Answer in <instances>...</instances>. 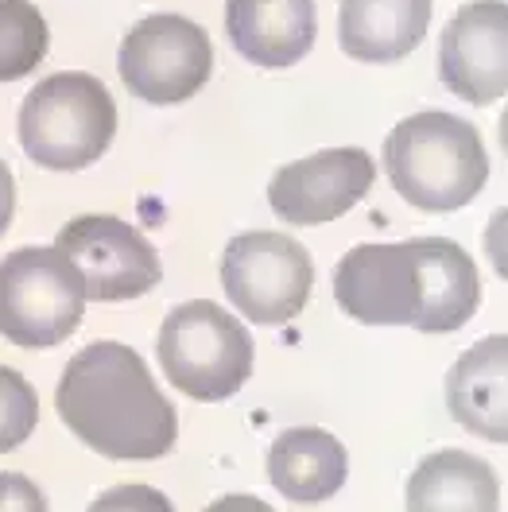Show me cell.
Segmentation results:
<instances>
[{"mask_svg":"<svg viewBox=\"0 0 508 512\" xmlns=\"http://www.w3.org/2000/svg\"><path fill=\"white\" fill-rule=\"evenodd\" d=\"M334 299L365 326H415L450 334L474 319L481 276L470 253L446 237L357 245L334 268Z\"/></svg>","mask_w":508,"mask_h":512,"instance_id":"obj_1","label":"cell"},{"mask_svg":"<svg viewBox=\"0 0 508 512\" xmlns=\"http://www.w3.org/2000/svg\"><path fill=\"white\" fill-rule=\"evenodd\" d=\"M55 408L90 450L121 462H152L175 450L179 416L125 342H90L66 361Z\"/></svg>","mask_w":508,"mask_h":512,"instance_id":"obj_2","label":"cell"},{"mask_svg":"<svg viewBox=\"0 0 508 512\" xmlns=\"http://www.w3.org/2000/svg\"><path fill=\"white\" fill-rule=\"evenodd\" d=\"M388 183L415 210L450 214L470 206L489 183V152L470 121L427 109L404 117L384 140Z\"/></svg>","mask_w":508,"mask_h":512,"instance_id":"obj_3","label":"cell"},{"mask_svg":"<svg viewBox=\"0 0 508 512\" xmlns=\"http://www.w3.org/2000/svg\"><path fill=\"white\" fill-rule=\"evenodd\" d=\"M117 136V105L94 74L63 70L32 86L20 105V144L47 171H82Z\"/></svg>","mask_w":508,"mask_h":512,"instance_id":"obj_4","label":"cell"},{"mask_svg":"<svg viewBox=\"0 0 508 512\" xmlns=\"http://www.w3.org/2000/svg\"><path fill=\"white\" fill-rule=\"evenodd\" d=\"M156 350L167 381L191 400H229L253 377L256 346L245 322L210 299L179 303L159 326Z\"/></svg>","mask_w":508,"mask_h":512,"instance_id":"obj_5","label":"cell"},{"mask_svg":"<svg viewBox=\"0 0 508 512\" xmlns=\"http://www.w3.org/2000/svg\"><path fill=\"white\" fill-rule=\"evenodd\" d=\"M86 311L78 268L59 249H16L0 260V334L20 350L66 342Z\"/></svg>","mask_w":508,"mask_h":512,"instance_id":"obj_6","label":"cell"},{"mask_svg":"<svg viewBox=\"0 0 508 512\" xmlns=\"http://www.w3.org/2000/svg\"><path fill=\"white\" fill-rule=\"evenodd\" d=\"M222 288L229 303L260 326H287L299 319L315 288L311 253L287 233H241L225 245Z\"/></svg>","mask_w":508,"mask_h":512,"instance_id":"obj_7","label":"cell"},{"mask_svg":"<svg viewBox=\"0 0 508 512\" xmlns=\"http://www.w3.org/2000/svg\"><path fill=\"white\" fill-rule=\"evenodd\" d=\"M117 70L128 94H136L140 101L179 105L210 82L214 47L202 24L179 12H156L125 35Z\"/></svg>","mask_w":508,"mask_h":512,"instance_id":"obj_8","label":"cell"},{"mask_svg":"<svg viewBox=\"0 0 508 512\" xmlns=\"http://www.w3.org/2000/svg\"><path fill=\"white\" fill-rule=\"evenodd\" d=\"M55 249L78 268L86 299H97V303L140 299L163 276L156 245L136 225L109 214H82L66 222L59 229Z\"/></svg>","mask_w":508,"mask_h":512,"instance_id":"obj_9","label":"cell"},{"mask_svg":"<svg viewBox=\"0 0 508 512\" xmlns=\"http://www.w3.org/2000/svg\"><path fill=\"white\" fill-rule=\"evenodd\" d=\"M377 163L361 148H326L284 163L268 183V206L287 225H326L373 191Z\"/></svg>","mask_w":508,"mask_h":512,"instance_id":"obj_10","label":"cell"},{"mask_svg":"<svg viewBox=\"0 0 508 512\" xmlns=\"http://www.w3.org/2000/svg\"><path fill=\"white\" fill-rule=\"evenodd\" d=\"M439 74L454 97L493 105L508 90V8L505 0H474L454 12L439 43Z\"/></svg>","mask_w":508,"mask_h":512,"instance_id":"obj_11","label":"cell"},{"mask_svg":"<svg viewBox=\"0 0 508 512\" xmlns=\"http://www.w3.org/2000/svg\"><path fill=\"white\" fill-rule=\"evenodd\" d=\"M225 32L245 63L284 70L315 47V0H225Z\"/></svg>","mask_w":508,"mask_h":512,"instance_id":"obj_12","label":"cell"},{"mask_svg":"<svg viewBox=\"0 0 508 512\" xmlns=\"http://www.w3.org/2000/svg\"><path fill=\"white\" fill-rule=\"evenodd\" d=\"M446 408L485 443H508V338L493 334L454 361L446 373Z\"/></svg>","mask_w":508,"mask_h":512,"instance_id":"obj_13","label":"cell"},{"mask_svg":"<svg viewBox=\"0 0 508 512\" xmlns=\"http://www.w3.org/2000/svg\"><path fill=\"white\" fill-rule=\"evenodd\" d=\"M350 478V454L322 427H291L268 447V481L295 505H322Z\"/></svg>","mask_w":508,"mask_h":512,"instance_id":"obj_14","label":"cell"},{"mask_svg":"<svg viewBox=\"0 0 508 512\" xmlns=\"http://www.w3.org/2000/svg\"><path fill=\"white\" fill-rule=\"evenodd\" d=\"M431 0H342L338 43L357 63H396L423 43Z\"/></svg>","mask_w":508,"mask_h":512,"instance_id":"obj_15","label":"cell"},{"mask_svg":"<svg viewBox=\"0 0 508 512\" xmlns=\"http://www.w3.org/2000/svg\"><path fill=\"white\" fill-rule=\"evenodd\" d=\"M408 512H501L497 470L470 450H435L408 478Z\"/></svg>","mask_w":508,"mask_h":512,"instance_id":"obj_16","label":"cell"},{"mask_svg":"<svg viewBox=\"0 0 508 512\" xmlns=\"http://www.w3.org/2000/svg\"><path fill=\"white\" fill-rule=\"evenodd\" d=\"M47 20L32 0H0V82L32 74L47 55Z\"/></svg>","mask_w":508,"mask_h":512,"instance_id":"obj_17","label":"cell"},{"mask_svg":"<svg viewBox=\"0 0 508 512\" xmlns=\"http://www.w3.org/2000/svg\"><path fill=\"white\" fill-rule=\"evenodd\" d=\"M39 423V396L32 381H24L16 369L0 365V454L28 443Z\"/></svg>","mask_w":508,"mask_h":512,"instance_id":"obj_18","label":"cell"},{"mask_svg":"<svg viewBox=\"0 0 508 512\" xmlns=\"http://www.w3.org/2000/svg\"><path fill=\"white\" fill-rule=\"evenodd\" d=\"M86 512H175V505L152 485H113Z\"/></svg>","mask_w":508,"mask_h":512,"instance_id":"obj_19","label":"cell"},{"mask_svg":"<svg viewBox=\"0 0 508 512\" xmlns=\"http://www.w3.org/2000/svg\"><path fill=\"white\" fill-rule=\"evenodd\" d=\"M0 512H51V505L32 478L4 470L0 474Z\"/></svg>","mask_w":508,"mask_h":512,"instance_id":"obj_20","label":"cell"},{"mask_svg":"<svg viewBox=\"0 0 508 512\" xmlns=\"http://www.w3.org/2000/svg\"><path fill=\"white\" fill-rule=\"evenodd\" d=\"M206 512H276L272 505H264L253 493H225L214 505H206Z\"/></svg>","mask_w":508,"mask_h":512,"instance_id":"obj_21","label":"cell"},{"mask_svg":"<svg viewBox=\"0 0 508 512\" xmlns=\"http://www.w3.org/2000/svg\"><path fill=\"white\" fill-rule=\"evenodd\" d=\"M12 214H16V179H12L8 163L0 160V237L8 233V225H12Z\"/></svg>","mask_w":508,"mask_h":512,"instance_id":"obj_22","label":"cell"}]
</instances>
